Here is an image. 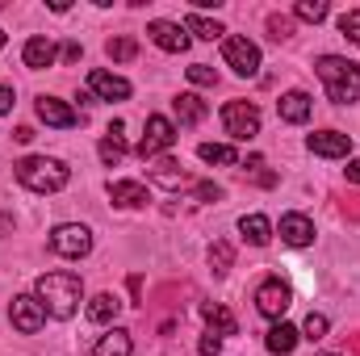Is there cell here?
<instances>
[{
	"instance_id": "16",
	"label": "cell",
	"mask_w": 360,
	"mask_h": 356,
	"mask_svg": "<svg viewBox=\"0 0 360 356\" xmlns=\"http://www.w3.org/2000/svg\"><path fill=\"white\" fill-rule=\"evenodd\" d=\"M151 180H155V184H164V189H172V193H180V189H193V184H197L188 172H180L176 160H160V164L151 168Z\"/></svg>"
},
{
	"instance_id": "25",
	"label": "cell",
	"mask_w": 360,
	"mask_h": 356,
	"mask_svg": "<svg viewBox=\"0 0 360 356\" xmlns=\"http://www.w3.org/2000/svg\"><path fill=\"white\" fill-rule=\"evenodd\" d=\"M117 310H122V302H117L113 293H96V298L89 302V319L92 323H113Z\"/></svg>"
},
{
	"instance_id": "10",
	"label": "cell",
	"mask_w": 360,
	"mask_h": 356,
	"mask_svg": "<svg viewBox=\"0 0 360 356\" xmlns=\"http://www.w3.org/2000/svg\"><path fill=\"white\" fill-rule=\"evenodd\" d=\"M147 38H151L160 51H168V55L188 51V30L176 25V21H151V25H147Z\"/></svg>"
},
{
	"instance_id": "8",
	"label": "cell",
	"mask_w": 360,
	"mask_h": 356,
	"mask_svg": "<svg viewBox=\"0 0 360 356\" xmlns=\"http://www.w3.org/2000/svg\"><path fill=\"white\" fill-rule=\"evenodd\" d=\"M289 302H293V293H289V285H285L281 276H269V281L256 289V310H260L264 319H285Z\"/></svg>"
},
{
	"instance_id": "17",
	"label": "cell",
	"mask_w": 360,
	"mask_h": 356,
	"mask_svg": "<svg viewBox=\"0 0 360 356\" xmlns=\"http://www.w3.org/2000/svg\"><path fill=\"white\" fill-rule=\"evenodd\" d=\"M201 319L210 323V331H214V336H235V331H239L235 314H231L222 302H201Z\"/></svg>"
},
{
	"instance_id": "28",
	"label": "cell",
	"mask_w": 360,
	"mask_h": 356,
	"mask_svg": "<svg viewBox=\"0 0 360 356\" xmlns=\"http://www.w3.org/2000/svg\"><path fill=\"white\" fill-rule=\"evenodd\" d=\"M105 51H109V59L130 63V59L139 55V42H134V38H109V42H105Z\"/></svg>"
},
{
	"instance_id": "30",
	"label": "cell",
	"mask_w": 360,
	"mask_h": 356,
	"mask_svg": "<svg viewBox=\"0 0 360 356\" xmlns=\"http://www.w3.org/2000/svg\"><path fill=\"white\" fill-rule=\"evenodd\" d=\"M293 13H297L302 21H314V25H319L331 8H327V0H297V8H293Z\"/></svg>"
},
{
	"instance_id": "22",
	"label": "cell",
	"mask_w": 360,
	"mask_h": 356,
	"mask_svg": "<svg viewBox=\"0 0 360 356\" xmlns=\"http://www.w3.org/2000/svg\"><path fill=\"white\" fill-rule=\"evenodd\" d=\"M297 340H302V331H297V327H289V323H276V327L269 331V340H264V344H269V352L289 356L293 348H297Z\"/></svg>"
},
{
	"instance_id": "34",
	"label": "cell",
	"mask_w": 360,
	"mask_h": 356,
	"mask_svg": "<svg viewBox=\"0 0 360 356\" xmlns=\"http://www.w3.org/2000/svg\"><path fill=\"white\" fill-rule=\"evenodd\" d=\"M248 172H252V180H256V184H264V189H272V184H276V177H272V172H264V160H260V155H252V160H248Z\"/></svg>"
},
{
	"instance_id": "21",
	"label": "cell",
	"mask_w": 360,
	"mask_h": 356,
	"mask_svg": "<svg viewBox=\"0 0 360 356\" xmlns=\"http://www.w3.org/2000/svg\"><path fill=\"white\" fill-rule=\"evenodd\" d=\"M276 109H281V117H285V122H293V126H297V122H306V117H310V96H306V92H285V96L276 101Z\"/></svg>"
},
{
	"instance_id": "42",
	"label": "cell",
	"mask_w": 360,
	"mask_h": 356,
	"mask_svg": "<svg viewBox=\"0 0 360 356\" xmlns=\"http://www.w3.org/2000/svg\"><path fill=\"white\" fill-rule=\"evenodd\" d=\"M352 205H344V214H352V218H360V197H348Z\"/></svg>"
},
{
	"instance_id": "32",
	"label": "cell",
	"mask_w": 360,
	"mask_h": 356,
	"mask_svg": "<svg viewBox=\"0 0 360 356\" xmlns=\"http://www.w3.org/2000/svg\"><path fill=\"white\" fill-rule=\"evenodd\" d=\"M327 336V314H306V323H302V340H323Z\"/></svg>"
},
{
	"instance_id": "1",
	"label": "cell",
	"mask_w": 360,
	"mask_h": 356,
	"mask_svg": "<svg viewBox=\"0 0 360 356\" xmlns=\"http://www.w3.org/2000/svg\"><path fill=\"white\" fill-rule=\"evenodd\" d=\"M34 298L42 302V310H46L51 319H72V314L80 310L84 281H80L76 272L59 268V272H46V276H38V285H34Z\"/></svg>"
},
{
	"instance_id": "31",
	"label": "cell",
	"mask_w": 360,
	"mask_h": 356,
	"mask_svg": "<svg viewBox=\"0 0 360 356\" xmlns=\"http://www.w3.org/2000/svg\"><path fill=\"white\" fill-rule=\"evenodd\" d=\"M340 34H344L352 46H360V8H348V13L340 17Z\"/></svg>"
},
{
	"instance_id": "23",
	"label": "cell",
	"mask_w": 360,
	"mask_h": 356,
	"mask_svg": "<svg viewBox=\"0 0 360 356\" xmlns=\"http://www.w3.org/2000/svg\"><path fill=\"white\" fill-rule=\"evenodd\" d=\"M239 231H243V239L248 243H256V248H264L272 239V222L264 214H248V218H239Z\"/></svg>"
},
{
	"instance_id": "12",
	"label": "cell",
	"mask_w": 360,
	"mask_h": 356,
	"mask_svg": "<svg viewBox=\"0 0 360 356\" xmlns=\"http://www.w3.org/2000/svg\"><path fill=\"white\" fill-rule=\"evenodd\" d=\"M89 92H92V96H101V101H126V96H130V80H122V76H113V72L92 68V72H89Z\"/></svg>"
},
{
	"instance_id": "2",
	"label": "cell",
	"mask_w": 360,
	"mask_h": 356,
	"mask_svg": "<svg viewBox=\"0 0 360 356\" xmlns=\"http://www.w3.org/2000/svg\"><path fill=\"white\" fill-rule=\"evenodd\" d=\"M314 72H319L323 89H327V96H331L335 105H352V101H360V63L340 59V55H323V59L314 63Z\"/></svg>"
},
{
	"instance_id": "24",
	"label": "cell",
	"mask_w": 360,
	"mask_h": 356,
	"mask_svg": "<svg viewBox=\"0 0 360 356\" xmlns=\"http://www.w3.org/2000/svg\"><path fill=\"white\" fill-rule=\"evenodd\" d=\"M122 155H126V139H122V122H113L101 139V160L113 168V164H122Z\"/></svg>"
},
{
	"instance_id": "19",
	"label": "cell",
	"mask_w": 360,
	"mask_h": 356,
	"mask_svg": "<svg viewBox=\"0 0 360 356\" xmlns=\"http://www.w3.org/2000/svg\"><path fill=\"white\" fill-rule=\"evenodd\" d=\"M130 352H134V344H130V331H122V327L105 331L92 348V356H130Z\"/></svg>"
},
{
	"instance_id": "43",
	"label": "cell",
	"mask_w": 360,
	"mask_h": 356,
	"mask_svg": "<svg viewBox=\"0 0 360 356\" xmlns=\"http://www.w3.org/2000/svg\"><path fill=\"white\" fill-rule=\"evenodd\" d=\"M352 352H356V356H360V336H352Z\"/></svg>"
},
{
	"instance_id": "27",
	"label": "cell",
	"mask_w": 360,
	"mask_h": 356,
	"mask_svg": "<svg viewBox=\"0 0 360 356\" xmlns=\"http://www.w3.org/2000/svg\"><path fill=\"white\" fill-rule=\"evenodd\" d=\"M184 30H188V34H197V38H205V42H214V38H222V34H226L218 21H210V17H201V13H188Z\"/></svg>"
},
{
	"instance_id": "9",
	"label": "cell",
	"mask_w": 360,
	"mask_h": 356,
	"mask_svg": "<svg viewBox=\"0 0 360 356\" xmlns=\"http://www.w3.org/2000/svg\"><path fill=\"white\" fill-rule=\"evenodd\" d=\"M172 143H176V126H172L168 117L151 113V117H147V130H143V143H139V155H143V160H151V155L168 151Z\"/></svg>"
},
{
	"instance_id": "20",
	"label": "cell",
	"mask_w": 360,
	"mask_h": 356,
	"mask_svg": "<svg viewBox=\"0 0 360 356\" xmlns=\"http://www.w3.org/2000/svg\"><path fill=\"white\" fill-rule=\"evenodd\" d=\"M172 109H176L180 126H197V122L205 117V101H201L197 92H180L176 101H172Z\"/></svg>"
},
{
	"instance_id": "41",
	"label": "cell",
	"mask_w": 360,
	"mask_h": 356,
	"mask_svg": "<svg viewBox=\"0 0 360 356\" xmlns=\"http://www.w3.org/2000/svg\"><path fill=\"white\" fill-rule=\"evenodd\" d=\"M348 180H352V184H360V160H352V164H348Z\"/></svg>"
},
{
	"instance_id": "44",
	"label": "cell",
	"mask_w": 360,
	"mask_h": 356,
	"mask_svg": "<svg viewBox=\"0 0 360 356\" xmlns=\"http://www.w3.org/2000/svg\"><path fill=\"white\" fill-rule=\"evenodd\" d=\"M0 46H4V30H0Z\"/></svg>"
},
{
	"instance_id": "3",
	"label": "cell",
	"mask_w": 360,
	"mask_h": 356,
	"mask_svg": "<svg viewBox=\"0 0 360 356\" xmlns=\"http://www.w3.org/2000/svg\"><path fill=\"white\" fill-rule=\"evenodd\" d=\"M68 177H72L68 164L63 160H51V155H30V160L17 164V180L25 189H34V193H59L68 184Z\"/></svg>"
},
{
	"instance_id": "14",
	"label": "cell",
	"mask_w": 360,
	"mask_h": 356,
	"mask_svg": "<svg viewBox=\"0 0 360 356\" xmlns=\"http://www.w3.org/2000/svg\"><path fill=\"white\" fill-rule=\"evenodd\" d=\"M281 239L289 248H306V243H314V222L306 214H285L281 218Z\"/></svg>"
},
{
	"instance_id": "35",
	"label": "cell",
	"mask_w": 360,
	"mask_h": 356,
	"mask_svg": "<svg viewBox=\"0 0 360 356\" xmlns=\"http://www.w3.org/2000/svg\"><path fill=\"white\" fill-rule=\"evenodd\" d=\"M269 34L276 42H285V38L293 34V21H289V17H269Z\"/></svg>"
},
{
	"instance_id": "4",
	"label": "cell",
	"mask_w": 360,
	"mask_h": 356,
	"mask_svg": "<svg viewBox=\"0 0 360 356\" xmlns=\"http://www.w3.org/2000/svg\"><path fill=\"white\" fill-rule=\"evenodd\" d=\"M222 126H226V134H231L235 143H252V139L260 134V109L248 105V101H231V105L222 109Z\"/></svg>"
},
{
	"instance_id": "39",
	"label": "cell",
	"mask_w": 360,
	"mask_h": 356,
	"mask_svg": "<svg viewBox=\"0 0 360 356\" xmlns=\"http://www.w3.org/2000/svg\"><path fill=\"white\" fill-rule=\"evenodd\" d=\"M63 59L76 63V59H80V42H68V46H63Z\"/></svg>"
},
{
	"instance_id": "38",
	"label": "cell",
	"mask_w": 360,
	"mask_h": 356,
	"mask_svg": "<svg viewBox=\"0 0 360 356\" xmlns=\"http://www.w3.org/2000/svg\"><path fill=\"white\" fill-rule=\"evenodd\" d=\"M13 105H17V101H13V89L0 84V113H13Z\"/></svg>"
},
{
	"instance_id": "33",
	"label": "cell",
	"mask_w": 360,
	"mask_h": 356,
	"mask_svg": "<svg viewBox=\"0 0 360 356\" xmlns=\"http://www.w3.org/2000/svg\"><path fill=\"white\" fill-rule=\"evenodd\" d=\"M188 80H193L197 89H210V84H218V72L205 68V63H193V68H188Z\"/></svg>"
},
{
	"instance_id": "7",
	"label": "cell",
	"mask_w": 360,
	"mask_h": 356,
	"mask_svg": "<svg viewBox=\"0 0 360 356\" xmlns=\"http://www.w3.org/2000/svg\"><path fill=\"white\" fill-rule=\"evenodd\" d=\"M222 55H226V68H235V76H256L260 72V46L252 38H226Z\"/></svg>"
},
{
	"instance_id": "5",
	"label": "cell",
	"mask_w": 360,
	"mask_h": 356,
	"mask_svg": "<svg viewBox=\"0 0 360 356\" xmlns=\"http://www.w3.org/2000/svg\"><path fill=\"white\" fill-rule=\"evenodd\" d=\"M51 252H59V256H68V260L89 256L92 252V231L89 227H80V222H63V227H55V231H51Z\"/></svg>"
},
{
	"instance_id": "26",
	"label": "cell",
	"mask_w": 360,
	"mask_h": 356,
	"mask_svg": "<svg viewBox=\"0 0 360 356\" xmlns=\"http://www.w3.org/2000/svg\"><path fill=\"white\" fill-rule=\"evenodd\" d=\"M197 155H201L205 164H226V168H235V164H239V151H235V147H226V143H201V147H197Z\"/></svg>"
},
{
	"instance_id": "15",
	"label": "cell",
	"mask_w": 360,
	"mask_h": 356,
	"mask_svg": "<svg viewBox=\"0 0 360 356\" xmlns=\"http://www.w3.org/2000/svg\"><path fill=\"white\" fill-rule=\"evenodd\" d=\"M109 197L122 210H139V205H147V184H139V180H113L109 184Z\"/></svg>"
},
{
	"instance_id": "29",
	"label": "cell",
	"mask_w": 360,
	"mask_h": 356,
	"mask_svg": "<svg viewBox=\"0 0 360 356\" xmlns=\"http://www.w3.org/2000/svg\"><path fill=\"white\" fill-rule=\"evenodd\" d=\"M231 265H235V248L231 243H214L210 248V268L222 276V272H231Z\"/></svg>"
},
{
	"instance_id": "36",
	"label": "cell",
	"mask_w": 360,
	"mask_h": 356,
	"mask_svg": "<svg viewBox=\"0 0 360 356\" xmlns=\"http://www.w3.org/2000/svg\"><path fill=\"white\" fill-rule=\"evenodd\" d=\"M193 197H197V201H222V189L210 184V180H201V184H193Z\"/></svg>"
},
{
	"instance_id": "6",
	"label": "cell",
	"mask_w": 360,
	"mask_h": 356,
	"mask_svg": "<svg viewBox=\"0 0 360 356\" xmlns=\"http://www.w3.org/2000/svg\"><path fill=\"white\" fill-rule=\"evenodd\" d=\"M8 319H13V327H17L21 336H38L42 323H46V310H42V302H38L34 293H17L13 306H8Z\"/></svg>"
},
{
	"instance_id": "37",
	"label": "cell",
	"mask_w": 360,
	"mask_h": 356,
	"mask_svg": "<svg viewBox=\"0 0 360 356\" xmlns=\"http://www.w3.org/2000/svg\"><path fill=\"white\" fill-rule=\"evenodd\" d=\"M222 352V340H218V336H205V340H201V356H218Z\"/></svg>"
},
{
	"instance_id": "13",
	"label": "cell",
	"mask_w": 360,
	"mask_h": 356,
	"mask_svg": "<svg viewBox=\"0 0 360 356\" xmlns=\"http://www.w3.org/2000/svg\"><path fill=\"white\" fill-rule=\"evenodd\" d=\"M38 117H42L46 126H55V130H68V126L80 122V113H76L72 105H63L59 96H38Z\"/></svg>"
},
{
	"instance_id": "11",
	"label": "cell",
	"mask_w": 360,
	"mask_h": 356,
	"mask_svg": "<svg viewBox=\"0 0 360 356\" xmlns=\"http://www.w3.org/2000/svg\"><path fill=\"white\" fill-rule=\"evenodd\" d=\"M306 147H310L314 155H323V160H344V155L352 151V139L340 134V130H314V134L306 139Z\"/></svg>"
},
{
	"instance_id": "45",
	"label": "cell",
	"mask_w": 360,
	"mask_h": 356,
	"mask_svg": "<svg viewBox=\"0 0 360 356\" xmlns=\"http://www.w3.org/2000/svg\"><path fill=\"white\" fill-rule=\"evenodd\" d=\"M323 356H340V352H323Z\"/></svg>"
},
{
	"instance_id": "40",
	"label": "cell",
	"mask_w": 360,
	"mask_h": 356,
	"mask_svg": "<svg viewBox=\"0 0 360 356\" xmlns=\"http://www.w3.org/2000/svg\"><path fill=\"white\" fill-rule=\"evenodd\" d=\"M13 139H17V143H30V139H34V130H30V126H17V130H13Z\"/></svg>"
},
{
	"instance_id": "18",
	"label": "cell",
	"mask_w": 360,
	"mask_h": 356,
	"mask_svg": "<svg viewBox=\"0 0 360 356\" xmlns=\"http://www.w3.org/2000/svg\"><path fill=\"white\" fill-rule=\"evenodd\" d=\"M21 55H25V68L42 72V68H51V63H55V55H59V51H55V42H51V38H30Z\"/></svg>"
}]
</instances>
